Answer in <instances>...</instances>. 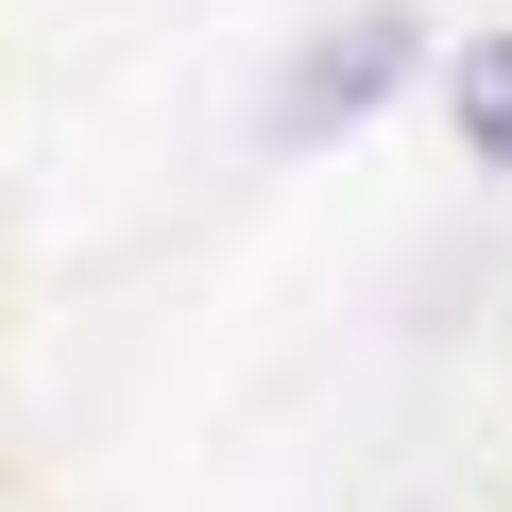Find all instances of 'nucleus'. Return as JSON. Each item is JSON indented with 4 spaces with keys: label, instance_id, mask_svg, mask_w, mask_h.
<instances>
[{
    "label": "nucleus",
    "instance_id": "2",
    "mask_svg": "<svg viewBox=\"0 0 512 512\" xmlns=\"http://www.w3.org/2000/svg\"><path fill=\"white\" fill-rule=\"evenodd\" d=\"M461 137L512 171V52H478V69H461Z\"/></svg>",
    "mask_w": 512,
    "mask_h": 512
},
{
    "label": "nucleus",
    "instance_id": "1",
    "mask_svg": "<svg viewBox=\"0 0 512 512\" xmlns=\"http://www.w3.org/2000/svg\"><path fill=\"white\" fill-rule=\"evenodd\" d=\"M393 86H410V18H342V35H308V52H291V86L256 103V137H274V154H325V137H342V120H376Z\"/></svg>",
    "mask_w": 512,
    "mask_h": 512
}]
</instances>
